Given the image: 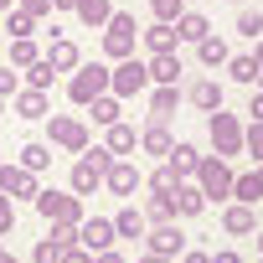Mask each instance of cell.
<instances>
[{"mask_svg": "<svg viewBox=\"0 0 263 263\" xmlns=\"http://www.w3.org/2000/svg\"><path fill=\"white\" fill-rule=\"evenodd\" d=\"M135 36H140L135 16H129V11H114V16H108V31H103V52H108L114 62L135 57Z\"/></svg>", "mask_w": 263, "mask_h": 263, "instance_id": "1", "label": "cell"}, {"mask_svg": "<svg viewBox=\"0 0 263 263\" xmlns=\"http://www.w3.org/2000/svg\"><path fill=\"white\" fill-rule=\"evenodd\" d=\"M108 78H114V67H103V62H88V67H78V78L67 83V98L88 108L93 98H103V88H108Z\"/></svg>", "mask_w": 263, "mask_h": 263, "instance_id": "2", "label": "cell"}, {"mask_svg": "<svg viewBox=\"0 0 263 263\" xmlns=\"http://www.w3.org/2000/svg\"><path fill=\"white\" fill-rule=\"evenodd\" d=\"M108 88H114L119 98H135V93H145V88H150V62H140V57H124V62L114 67Z\"/></svg>", "mask_w": 263, "mask_h": 263, "instance_id": "3", "label": "cell"}, {"mask_svg": "<svg viewBox=\"0 0 263 263\" xmlns=\"http://www.w3.org/2000/svg\"><path fill=\"white\" fill-rule=\"evenodd\" d=\"M47 129H52V145L62 150H88V124L72 119V114H47Z\"/></svg>", "mask_w": 263, "mask_h": 263, "instance_id": "4", "label": "cell"}, {"mask_svg": "<svg viewBox=\"0 0 263 263\" xmlns=\"http://www.w3.org/2000/svg\"><path fill=\"white\" fill-rule=\"evenodd\" d=\"M206 129H212V145H217V155H222V160H227V155H242V124H237L232 114H222V108H217Z\"/></svg>", "mask_w": 263, "mask_h": 263, "instance_id": "5", "label": "cell"}, {"mask_svg": "<svg viewBox=\"0 0 263 263\" xmlns=\"http://www.w3.org/2000/svg\"><path fill=\"white\" fill-rule=\"evenodd\" d=\"M196 181H201V191H206V196H217V201H222V196H232V171H227V160H222V155H217V160H201V165H196Z\"/></svg>", "mask_w": 263, "mask_h": 263, "instance_id": "6", "label": "cell"}, {"mask_svg": "<svg viewBox=\"0 0 263 263\" xmlns=\"http://www.w3.org/2000/svg\"><path fill=\"white\" fill-rule=\"evenodd\" d=\"M36 212H42L47 222H78V217H83L78 196H62V191H36Z\"/></svg>", "mask_w": 263, "mask_h": 263, "instance_id": "7", "label": "cell"}, {"mask_svg": "<svg viewBox=\"0 0 263 263\" xmlns=\"http://www.w3.org/2000/svg\"><path fill=\"white\" fill-rule=\"evenodd\" d=\"M140 181H145V176L129 165V160H114V165L103 171V186H108L114 196H135V191H140Z\"/></svg>", "mask_w": 263, "mask_h": 263, "instance_id": "8", "label": "cell"}, {"mask_svg": "<svg viewBox=\"0 0 263 263\" xmlns=\"http://www.w3.org/2000/svg\"><path fill=\"white\" fill-rule=\"evenodd\" d=\"M114 222H103V217H93V222H83V232H78V242L88 248V253H103V248H114Z\"/></svg>", "mask_w": 263, "mask_h": 263, "instance_id": "9", "label": "cell"}, {"mask_svg": "<svg viewBox=\"0 0 263 263\" xmlns=\"http://www.w3.org/2000/svg\"><path fill=\"white\" fill-rule=\"evenodd\" d=\"M0 191L6 196H36V181L26 165H0Z\"/></svg>", "mask_w": 263, "mask_h": 263, "instance_id": "10", "label": "cell"}, {"mask_svg": "<svg viewBox=\"0 0 263 263\" xmlns=\"http://www.w3.org/2000/svg\"><path fill=\"white\" fill-rule=\"evenodd\" d=\"M150 248L171 258V253H181V248H186V232H181L176 222H155V227H150Z\"/></svg>", "mask_w": 263, "mask_h": 263, "instance_id": "11", "label": "cell"}, {"mask_svg": "<svg viewBox=\"0 0 263 263\" xmlns=\"http://www.w3.org/2000/svg\"><path fill=\"white\" fill-rule=\"evenodd\" d=\"M140 36H145L150 57H160V52H176V42H181V36H176V21H155V26H150V31H140Z\"/></svg>", "mask_w": 263, "mask_h": 263, "instance_id": "12", "label": "cell"}, {"mask_svg": "<svg viewBox=\"0 0 263 263\" xmlns=\"http://www.w3.org/2000/svg\"><path fill=\"white\" fill-rule=\"evenodd\" d=\"M181 57L176 52H160V57H150V83H160V88H171V83H181Z\"/></svg>", "mask_w": 263, "mask_h": 263, "instance_id": "13", "label": "cell"}, {"mask_svg": "<svg viewBox=\"0 0 263 263\" xmlns=\"http://www.w3.org/2000/svg\"><path fill=\"white\" fill-rule=\"evenodd\" d=\"M186 98H191L201 114H217V108H222V83L201 78V83H191V88H186Z\"/></svg>", "mask_w": 263, "mask_h": 263, "instance_id": "14", "label": "cell"}, {"mask_svg": "<svg viewBox=\"0 0 263 263\" xmlns=\"http://www.w3.org/2000/svg\"><path fill=\"white\" fill-rule=\"evenodd\" d=\"M140 145H145L150 155H160V160L171 155V145H176V140H171V129H165V119H150V129L140 135Z\"/></svg>", "mask_w": 263, "mask_h": 263, "instance_id": "15", "label": "cell"}, {"mask_svg": "<svg viewBox=\"0 0 263 263\" xmlns=\"http://www.w3.org/2000/svg\"><path fill=\"white\" fill-rule=\"evenodd\" d=\"M176 36L196 47L201 36H212V21H206V16H196V11H181V21H176Z\"/></svg>", "mask_w": 263, "mask_h": 263, "instance_id": "16", "label": "cell"}, {"mask_svg": "<svg viewBox=\"0 0 263 263\" xmlns=\"http://www.w3.org/2000/svg\"><path fill=\"white\" fill-rule=\"evenodd\" d=\"M165 160L176 165V176H181V181H186V176H196V165H201L196 145H186V140H181V145H171V155H165Z\"/></svg>", "mask_w": 263, "mask_h": 263, "instance_id": "17", "label": "cell"}, {"mask_svg": "<svg viewBox=\"0 0 263 263\" xmlns=\"http://www.w3.org/2000/svg\"><path fill=\"white\" fill-rule=\"evenodd\" d=\"M171 201H176V212H181V217L206 212V191H201V186H176V196H171Z\"/></svg>", "mask_w": 263, "mask_h": 263, "instance_id": "18", "label": "cell"}, {"mask_svg": "<svg viewBox=\"0 0 263 263\" xmlns=\"http://www.w3.org/2000/svg\"><path fill=\"white\" fill-rule=\"evenodd\" d=\"M114 232H119V237H145V232H150V222H145V212L124 206V212L114 217Z\"/></svg>", "mask_w": 263, "mask_h": 263, "instance_id": "19", "label": "cell"}, {"mask_svg": "<svg viewBox=\"0 0 263 263\" xmlns=\"http://www.w3.org/2000/svg\"><path fill=\"white\" fill-rule=\"evenodd\" d=\"M78 21L83 26H108V16H114V6H108V0H78Z\"/></svg>", "mask_w": 263, "mask_h": 263, "instance_id": "20", "label": "cell"}, {"mask_svg": "<svg viewBox=\"0 0 263 263\" xmlns=\"http://www.w3.org/2000/svg\"><path fill=\"white\" fill-rule=\"evenodd\" d=\"M47 62H52L57 72H72V67H78V47H72L67 36H52V52H47Z\"/></svg>", "mask_w": 263, "mask_h": 263, "instance_id": "21", "label": "cell"}, {"mask_svg": "<svg viewBox=\"0 0 263 263\" xmlns=\"http://www.w3.org/2000/svg\"><path fill=\"white\" fill-rule=\"evenodd\" d=\"M47 108H52V103H47L42 88H26V93L16 98V114H21V119H47Z\"/></svg>", "mask_w": 263, "mask_h": 263, "instance_id": "22", "label": "cell"}, {"mask_svg": "<svg viewBox=\"0 0 263 263\" xmlns=\"http://www.w3.org/2000/svg\"><path fill=\"white\" fill-rule=\"evenodd\" d=\"M93 186H103V171H98L93 160H78V165H72V191H78V196H88Z\"/></svg>", "mask_w": 263, "mask_h": 263, "instance_id": "23", "label": "cell"}, {"mask_svg": "<svg viewBox=\"0 0 263 263\" xmlns=\"http://www.w3.org/2000/svg\"><path fill=\"white\" fill-rule=\"evenodd\" d=\"M222 227H227L232 237H242V232H253L258 222H253V212H248V201H237V206H227V212H222Z\"/></svg>", "mask_w": 263, "mask_h": 263, "instance_id": "24", "label": "cell"}, {"mask_svg": "<svg viewBox=\"0 0 263 263\" xmlns=\"http://www.w3.org/2000/svg\"><path fill=\"white\" fill-rule=\"evenodd\" d=\"M196 57H201L206 67H222V62H227V42H222V36H201V42H196Z\"/></svg>", "mask_w": 263, "mask_h": 263, "instance_id": "25", "label": "cell"}, {"mask_svg": "<svg viewBox=\"0 0 263 263\" xmlns=\"http://www.w3.org/2000/svg\"><path fill=\"white\" fill-rule=\"evenodd\" d=\"M176 103H181V88H176V83L150 93V114H155V119H171V108H176Z\"/></svg>", "mask_w": 263, "mask_h": 263, "instance_id": "26", "label": "cell"}, {"mask_svg": "<svg viewBox=\"0 0 263 263\" xmlns=\"http://www.w3.org/2000/svg\"><path fill=\"white\" fill-rule=\"evenodd\" d=\"M26 83H31V88H42V93H47V88H52V83H57V67H52V62H47V57H36V62H31V67H26Z\"/></svg>", "mask_w": 263, "mask_h": 263, "instance_id": "27", "label": "cell"}, {"mask_svg": "<svg viewBox=\"0 0 263 263\" xmlns=\"http://www.w3.org/2000/svg\"><path fill=\"white\" fill-rule=\"evenodd\" d=\"M176 186H181V176H176V165L165 160V165L150 176V191H155V196H176Z\"/></svg>", "mask_w": 263, "mask_h": 263, "instance_id": "28", "label": "cell"}, {"mask_svg": "<svg viewBox=\"0 0 263 263\" xmlns=\"http://www.w3.org/2000/svg\"><path fill=\"white\" fill-rule=\"evenodd\" d=\"M36 57H42V52H36L31 36H16V42H11V67H31Z\"/></svg>", "mask_w": 263, "mask_h": 263, "instance_id": "29", "label": "cell"}, {"mask_svg": "<svg viewBox=\"0 0 263 263\" xmlns=\"http://www.w3.org/2000/svg\"><path fill=\"white\" fill-rule=\"evenodd\" d=\"M227 72H232L237 83H258V78H263V67H258L253 57H227Z\"/></svg>", "mask_w": 263, "mask_h": 263, "instance_id": "30", "label": "cell"}, {"mask_svg": "<svg viewBox=\"0 0 263 263\" xmlns=\"http://www.w3.org/2000/svg\"><path fill=\"white\" fill-rule=\"evenodd\" d=\"M232 196H237V201H248V206H253V201H263V196H258V171L232 176Z\"/></svg>", "mask_w": 263, "mask_h": 263, "instance_id": "31", "label": "cell"}, {"mask_svg": "<svg viewBox=\"0 0 263 263\" xmlns=\"http://www.w3.org/2000/svg\"><path fill=\"white\" fill-rule=\"evenodd\" d=\"M108 150L129 155V150H135V129H129V124H108Z\"/></svg>", "mask_w": 263, "mask_h": 263, "instance_id": "32", "label": "cell"}, {"mask_svg": "<svg viewBox=\"0 0 263 263\" xmlns=\"http://www.w3.org/2000/svg\"><path fill=\"white\" fill-rule=\"evenodd\" d=\"M6 31H11V36H31V31H36V16H31V11H21V6H16V11H11V16H6Z\"/></svg>", "mask_w": 263, "mask_h": 263, "instance_id": "33", "label": "cell"}, {"mask_svg": "<svg viewBox=\"0 0 263 263\" xmlns=\"http://www.w3.org/2000/svg\"><path fill=\"white\" fill-rule=\"evenodd\" d=\"M88 108H93V124H103V129L119 124V98H93Z\"/></svg>", "mask_w": 263, "mask_h": 263, "instance_id": "34", "label": "cell"}, {"mask_svg": "<svg viewBox=\"0 0 263 263\" xmlns=\"http://www.w3.org/2000/svg\"><path fill=\"white\" fill-rule=\"evenodd\" d=\"M21 165H26V171H47V165H52V150H47V145H26V150H21Z\"/></svg>", "mask_w": 263, "mask_h": 263, "instance_id": "35", "label": "cell"}, {"mask_svg": "<svg viewBox=\"0 0 263 263\" xmlns=\"http://www.w3.org/2000/svg\"><path fill=\"white\" fill-rule=\"evenodd\" d=\"M171 217H176V201H171V196H150L145 222H171Z\"/></svg>", "mask_w": 263, "mask_h": 263, "instance_id": "36", "label": "cell"}, {"mask_svg": "<svg viewBox=\"0 0 263 263\" xmlns=\"http://www.w3.org/2000/svg\"><path fill=\"white\" fill-rule=\"evenodd\" d=\"M237 31L258 42V36H263V16H258V11H242V16H237Z\"/></svg>", "mask_w": 263, "mask_h": 263, "instance_id": "37", "label": "cell"}, {"mask_svg": "<svg viewBox=\"0 0 263 263\" xmlns=\"http://www.w3.org/2000/svg\"><path fill=\"white\" fill-rule=\"evenodd\" d=\"M155 21H181V0H150Z\"/></svg>", "mask_w": 263, "mask_h": 263, "instance_id": "38", "label": "cell"}, {"mask_svg": "<svg viewBox=\"0 0 263 263\" xmlns=\"http://www.w3.org/2000/svg\"><path fill=\"white\" fill-rule=\"evenodd\" d=\"M242 145H248V155L263 165V124H253V129H248V135H242Z\"/></svg>", "mask_w": 263, "mask_h": 263, "instance_id": "39", "label": "cell"}, {"mask_svg": "<svg viewBox=\"0 0 263 263\" xmlns=\"http://www.w3.org/2000/svg\"><path fill=\"white\" fill-rule=\"evenodd\" d=\"M36 263H62V248L47 237V242H36Z\"/></svg>", "mask_w": 263, "mask_h": 263, "instance_id": "40", "label": "cell"}, {"mask_svg": "<svg viewBox=\"0 0 263 263\" xmlns=\"http://www.w3.org/2000/svg\"><path fill=\"white\" fill-rule=\"evenodd\" d=\"M16 227V206H11V196L0 191V232H11Z\"/></svg>", "mask_w": 263, "mask_h": 263, "instance_id": "41", "label": "cell"}, {"mask_svg": "<svg viewBox=\"0 0 263 263\" xmlns=\"http://www.w3.org/2000/svg\"><path fill=\"white\" fill-rule=\"evenodd\" d=\"M16 6L31 11V16H47V11H52V0H16Z\"/></svg>", "mask_w": 263, "mask_h": 263, "instance_id": "42", "label": "cell"}, {"mask_svg": "<svg viewBox=\"0 0 263 263\" xmlns=\"http://www.w3.org/2000/svg\"><path fill=\"white\" fill-rule=\"evenodd\" d=\"M16 83H21V78H16L11 67H0V98H6V93H16Z\"/></svg>", "mask_w": 263, "mask_h": 263, "instance_id": "43", "label": "cell"}, {"mask_svg": "<svg viewBox=\"0 0 263 263\" xmlns=\"http://www.w3.org/2000/svg\"><path fill=\"white\" fill-rule=\"evenodd\" d=\"M248 114H253V124H263V88L253 93V103H248Z\"/></svg>", "mask_w": 263, "mask_h": 263, "instance_id": "44", "label": "cell"}, {"mask_svg": "<svg viewBox=\"0 0 263 263\" xmlns=\"http://www.w3.org/2000/svg\"><path fill=\"white\" fill-rule=\"evenodd\" d=\"M62 263H93V258H88L83 248H67V253H62Z\"/></svg>", "mask_w": 263, "mask_h": 263, "instance_id": "45", "label": "cell"}, {"mask_svg": "<svg viewBox=\"0 0 263 263\" xmlns=\"http://www.w3.org/2000/svg\"><path fill=\"white\" fill-rule=\"evenodd\" d=\"M93 263H124V258H119V253H114V248H103V253H98V258H93Z\"/></svg>", "mask_w": 263, "mask_h": 263, "instance_id": "46", "label": "cell"}, {"mask_svg": "<svg viewBox=\"0 0 263 263\" xmlns=\"http://www.w3.org/2000/svg\"><path fill=\"white\" fill-rule=\"evenodd\" d=\"M212 263H242L237 253H212Z\"/></svg>", "mask_w": 263, "mask_h": 263, "instance_id": "47", "label": "cell"}, {"mask_svg": "<svg viewBox=\"0 0 263 263\" xmlns=\"http://www.w3.org/2000/svg\"><path fill=\"white\" fill-rule=\"evenodd\" d=\"M140 263H171V258H165V253H155V248H150V253H145V258H140Z\"/></svg>", "mask_w": 263, "mask_h": 263, "instance_id": "48", "label": "cell"}, {"mask_svg": "<svg viewBox=\"0 0 263 263\" xmlns=\"http://www.w3.org/2000/svg\"><path fill=\"white\" fill-rule=\"evenodd\" d=\"M186 263H212V253H186Z\"/></svg>", "mask_w": 263, "mask_h": 263, "instance_id": "49", "label": "cell"}, {"mask_svg": "<svg viewBox=\"0 0 263 263\" xmlns=\"http://www.w3.org/2000/svg\"><path fill=\"white\" fill-rule=\"evenodd\" d=\"M52 6H57V11H72V6H78V0H52Z\"/></svg>", "mask_w": 263, "mask_h": 263, "instance_id": "50", "label": "cell"}, {"mask_svg": "<svg viewBox=\"0 0 263 263\" xmlns=\"http://www.w3.org/2000/svg\"><path fill=\"white\" fill-rule=\"evenodd\" d=\"M253 62H258V67H263V36H258V52H253Z\"/></svg>", "mask_w": 263, "mask_h": 263, "instance_id": "51", "label": "cell"}, {"mask_svg": "<svg viewBox=\"0 0 263 263\" xmlns=\"http://www.w3.org/2000/svg\"><path fill=\"white\" fill-rule=\"evenodd\" d=\"M258 196H263V165H258Z\"/></svg>", "mask_w": 263, "mask_h": 263, "instance_id": "52", "label": "cell"}, {"mask_svg": "<svg viewBox=\"0 0 263 263\" xmlns=\"http://www.w3.org/2000/svg\"><path fill=\"white\" fill-rule=\"evenodd\" d=\"M0 263H16V258H11V253H0Z\"/></svg>", "mask_w": 263, "mask_h": 263, "instance_id": "53", "label": "cell"}, {"mask_svg": "<svg viewBox=\"0 0 263 263\" xmlns=\"http://www.w3.org/2000/svg\"><path fill=\"white\" fill-rule=\"evenodd\" d=\"M0 11H11V0H0Z\"/></svg>", "mask_w": 263, "mask_h": 263, "instance_id": "54", "label": "cell"}, {"mask_svg": "<svg viewBox=\"0 0 263 263\" xmlns=\"http://www.w3.org/2000/svg\"><path fill=\"white\" fill-rule=\"evenodd\" d=\"M258 253H263V237H258Z\"/></svg>", "mask_w": 263, "mask_h": 263, "instance_id": "55", "label": "cell"}, {"mask_svg": "<svg viewBox=\"0 0 263 263\" xmlns=\"http://www.w3.org/2000/svg\"><path fill=\"white\" fill-rule=\"evenodd\" d=\"M258 88H263V78H258Z\"/></svg>", "mask_w": 263, "mask_h": 263, "instance_id": "56", "label": "cell"}, {"mask_svg": "<svg viewBox=\"0 0 263 263\" xmlns=\"http://www.w3.org/2000/svg\"><path fill=\"white\" fill-rule=\"evenodd\" d=\"M0 114H6V108H0Z\"/></svg>", "mask_w": 263, "mask_h": 263, "instance_id": "57", "label": "cell"}]
</instances>
